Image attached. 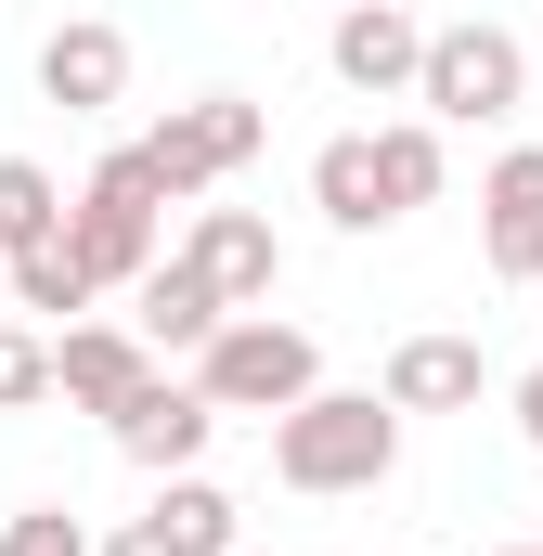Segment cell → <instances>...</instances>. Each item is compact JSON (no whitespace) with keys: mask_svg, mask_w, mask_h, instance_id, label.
<instances>
[{"mask_svg":"<svg viewBox=\"0 0 543 556\" xmlns=\"http://www.w3.org/2000/svg\"><path fill=\"white\" fill-rule=\"evenodd\" d=\"M52 389L78 402V415H130L142 389H155V337L142 324H65V350H52Z\"/></svg>","mask_w":543,"mask_h":556,"instance_id":"8992f818","label":"cell"},{"mask_svg":"<svg viewBox=\"0 0 543 556\" xmlns=\"http://www.w3.org/2000/svg\"><path fill=\"white\" fill-rule=\"evenodd\" d=\"M155 531H168V544H181V556H233V492L181 466V479L155 492Z\"/></svg>","mask_w":543,"mask_h":556,"instance_id":"ac0fdd59","label":"cell"},{"mask_svg":"<svg viewBox=\"0 0 543 556\" xmlns=\"http://www.w3.org/2000/svg\"><path fill=\"white\" fill-rule=\"evenodd\" d=\"M518 427H531V440H543V363H531V376H518Z\"/></svg>","mask_w":543,"mask_h":556,"instance_id":"7402d4cb","label":"cell"},{"mask_svg":"<svg viewBox=\"0 0 543 556\" xmlns=\"http://www.w3.org/2000/svg\"><path fill=\"white\" fill-rule=\"evenodd\" d=\"M130 324L155 337V350H207V337L233 324V298H220V285H207V260L181 247V260H155V273L130 285Z\"/></svg>","mask_w":543,"mask_h":556,"instance_id":"7c38bea8","label":"cell"},{"mask_svg":"<svg viewBox=\"0 0 543 556\" xmlns=\"http://www.w3.org/2000/svg\"><path fill=\"white\" fill-rule=\"evenodd\" d=\"M414 104H427L440 130H492V117H518V104H531V52H518V26H492V13L427 26V78H414Z\"/></svg>","mask_w":543,"mask_h":556,"instance_id":"7a4b0ae2","label":"cell"},{"mask_svg":"<svg viewBox=\"0 0 543 556\" xmlns=\"http://www.w3.org/2000/svg\"><path fill=\"white\" fill-rule=\"evenodd\" d=\"M91 298H104V273L78 260V233H52V247H26V260H13V311H52V324H78Z\"/></svg>","mask_w":543,"mask_h":556,"instance_id":"9a60e30c","label":"cell"},{"mask_svg":"<svg viewBox=\"0 0 543 556\" xmlns=\"http://www.w3.org/2000/svg\"><path fill=\"white\" fill-rule=\"evenodd\" d=\"M207 427H220V402L207 389H181V376H155L130 415H117V453H130L142 479H181L194 453H207Z\"/></svg>","mask_w":543,"mask_h":556,"instance_id":"8fae6325","label":"cell"},{"mask_svg":"<svg viewBox=\"0 0 543 556\" xmlns=\"http://www.w3.org/2000/svg\"><path fill=\"white\" fill-rule=\"evenodd\" d=\"M13 402H52V350L26 337V324H0V415Z\"/></svg>","mask_w":543,"mask_h":556,"instance_id":"ffe728a7","label":"cell"},{"mask_svg":"<svg viewBox=\"0 0 543 556\" xmlns=\"http://www.w3.org/2000/svg\"><path fill=\"white\" fill-rule=\"evenodd\" d=\"M479 389H492L479 337H402L389 350V402L402 415H479Z\"/></svg>","mask_w":543,"mask_h":556,"instance_id":"4fadbf2b","label":"cell"},{"mask_svg":"<svg viewBox=\"0 0 543 556\" xmlns=\"http://www.w3.org/2000/svg\"><path fill=\"white\" fill-rule=\"evenodd\" d=\"M194 389H207L220 415H298V402L324 389V350H311L298 324H272V311H233V324L194 350Z\"/></svg>","mask_w":543,"mask_h":556,"instance_id":"277c9868","label":"cell"},{"mask_svg":"<svg viewBox=\"0 0 543 556\" xmlns=\"http://www.w3.org/2000/svg\"><path fill=\"white\" fill-rule=\"evenodd\" d=\"M402 466V402L389 389H311L298 415H272V479L285 492H376Z\"/></svg>","mask_w":543,"mask_h":556,"instance_id":"6da1fadb","label":"cell"},{"mask_svg":"<svg viewBox=\"0 0 543 556\" xmlns=\"http://www.w3.org/2000/svg\"><path fill=\"white\" fill-rule=\"evenodd\" d=\"M311 207L337 220V233H389L402 207H389V168H376V130H337L311 155Z\"/></svg>","mask_w":543,"mask_h":556,"instance_id":"5bb4252c","label":"cell"},{"mask_svg":"<svg viewBox=\"0 0 543 556\" xmlns=\"http://www.w3.org/2000/svg\"><path fill=\"white\" fill-rule=\"evenodd\" d=\"M104 556H181V544H168L155 518H130V531H117V544H104Z\"/></svg>","mask_w":543,"mask_h":556,"instance_id":"44dd1931","label":"cell"},{"mask_svg":"<svg viewBox=\"0 0 543 556\" xmlns=\"http://www.w3.org/2000/svg\"><path fill=\"white\" fill-rule=\"evenodd\" d=\"M168 207H181V194H168V168H155L142 142H117V155L78 181L65 233H78V260H91L104 285H142V273H155V220H168Z\"/></svg>","mask_w":543,"mask_h":556,"instance_id":"3957f363","label":"cell"},{"mask_svg":"<svg viewBox=\"0 0 543 556\" xmlns=\"http://www.w3.org/2000/svg\"><path fill=\"white\" fill-rule=\"evenodd\" d=\"M376 168H389V207H440V168H453V155H440V117H389V130H376Z\"/></svg>","mask_w":543,"mask_h":556,"instance_id":"e0dca14e","label":"cell"},{"mask_svg":"<svg viewBox=\"0 0 543 556\" xmlns=\"http://www.w3.org/2000/svg\"><path fill=\"white\" fill-rule=\"evenodd\" d=\"M52 233H65L52 168H39V155H0V260H26V247H52Z\"/></svg>","mask_w":543,"mask_h":556,"instance_id":"2e32d148","label":"cell"},{"mask_svg":"<svg viewBox=\"0 0 543 556\" xmlns=\"http://www.w3.org/2000/svg\"><path fill=\"white\" fill-rule=\"evenodd\" d=\"M324 65H337L363 104H389V91L427 78V26H414L402 0H350V13H337V39H324Z\"/></svg>","mask_w":543,"mask_h":556,"instance_id":"ba28073f","label":"cell"},{"mask_svg":"<svg viewBox=\"0 0 543 556\" xmlns=\"http://www.w3.org/2000/svg\"><path fill=\"white\" fill-rule=\"evenodd\" d=\"M0 311H13V260H0Z\"/></svg>","mask_w":543,"mask_h":556,"instance_id":"603a6c76","label":"cell"},{"mask_svg":"<svg viewBox=\"0 0 543 556\" xmlns=\"http://www.w3.org/2000/svg\"><path fill=\"white\" fill-rule=\"evenodd\" d=\"M194 260H207V285H220L233 311H272V285H285V233H272L260 207H194Z\"/></svg>","mask_w":543,"mask_h":556,"instance_id":"30bf717a","label":"cell"},{"mask_svg":"<svg viewBox=\"0 0 543 556\" xmlns=\"http://www.w3.org/2000/svg\"><path fill=\"white\" fill-rule=\"evenodd\" d=\"M492 556H543V544H492Z\"/></svg>","mask_w":543,"mask_h":556,"instance_id":"cb8c5ba5","label":"cell"},{"mask_svg":"<svg viewBox=\"0 0 543 556\" xmlns=\"http://www.w3.org/2000/svg\"><path fill=\"white\" fill-rule=\"evenodd\" d=\"M260 142H272V117L247 104V91H194V104H168V117L142 130V155L168 168V194H220Z\"/></svg>","mask_w":543,"mask_h":556,"instance_id":"5b68a950","label":"cell"},{"mask_svg":"<svg viewBox=\"0 0 543 556\" xmlns=\"http://www.w3.org/2000/svg\"><path fill=\"white\" fill-rule=\"evenodd\" d=\"M479 260L505 285H543V142H505L479 181Z\"/></svg>","mask_w":543,"mask_h":556,"instance_id":"52a82bcc","label":"cell"},{"mask_svg":"<svg viewBox=\"0 0 543 556\" xmlns=\"http://www.w3.org/2000/svg\"><path fill=\"white\" fill-rule=\"evenodd\" d=\"M39 91H52L65 117H104V104L130 91V39H117L104 13H78V26H52V39H39Z\"/></svg>","mask_w":543,"mask_h":556,"instance_id":"9c48e42d","label":"cell"},{"mask_svg":"<svg viewBox=\"0 0 543 556\" xmlns=\"http://www.w3.org/2000/svg\"><path fill=\"white\" fill-rule=\"evenodd\" d=\"M0 556H104L78 531V505H26V518H0Z\"/></svg>","mask_w":543,"mask_h":556,"instance_id":"d6986e66","label":"cell"}]
</instances>
